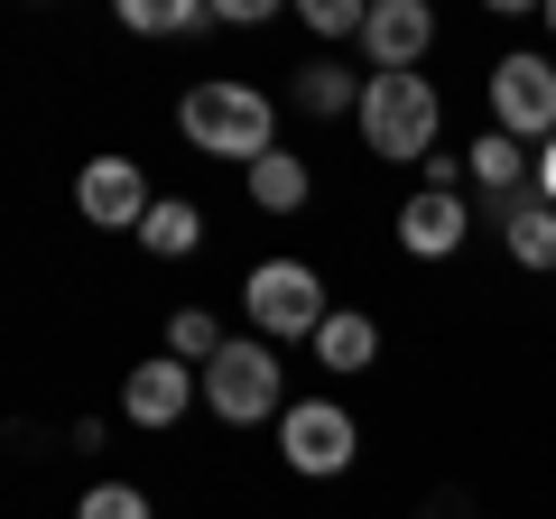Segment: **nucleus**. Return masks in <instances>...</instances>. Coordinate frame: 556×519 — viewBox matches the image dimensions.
<instances>
[{
    "instance_id": "f257e3e1",
    "label": "nucleus",
    "mask_w": 556,
    "mask_h": 519,
    "mask_svg": "<svg viewBox=\"0 0 556 519\" xmlns=\"http://www.w3.org/2000/svg\"><path fill=\"white\" fill-rule=\"evenodd\" d=\"M177 130L195 140V159L260 167V159H269V140H278V112H269L260 84H195V93L177 102Z\"/></svg>"
},
{
    "instance_id": "f03ea898",
    "label": "nucleus",
    "mask_w": 556,
    "mask_h": 519,
    "mask_svg": "<svg viewBox=\"0 0 556 519\" xmlns=\"http://www.w3.org/2000/svg\"><path fill=\"white\" fill-rule=\"evenodd\" d=\"M353 121H362V140H371V159H427L437 121H445V93L427 75H371Z\"/></svg>"
},
{
    "instance_id": "7ed1b4c3",
    "label": "nucleus",
    "mask_w": 556,
    "mask_h": 519,
    "mask_svg": "<svg viewBox=\"0 0 556 519\" xmlns=\"http://www.w3.org/2000/svg\"><path fill=\"white\" fill-rule=\"evenodd\" d=\"M241 306H251V325L269 343H316L325 334V316H334V306H325V279L316 269H306V260H260L251 269V288H241Z\"/></svg>"
},
{
    "instance_id": "20e7f679",
    "label": "nucleus",
    "mask_w": 556,
    "mask_h": 519,
    "mask_svg": "<svg viewBox=\"0 0 556 519\" xmlns=\"http://www.w3.org/2000/svg\"><path fill=\"white\" fill-rule=\"evenodd\" d=\"M204 408H214L223 427H260L278 408V343L251 334V343H223L214 362H204Z\"/></svg>"
},
{
    "instance_id": "39448f33",
    "label": "nucleus",
    "mask_w": 556,
    "mask_h": 519,
    "mask_svg": "<svg viewBox=\"0 0 556 519\" xmlns=\"http://www.w3.org/2000/svg\"><path fill=\"white\" fill-rule=\"evenodd\" d=\"M278 455L298 464L306 482H325V473H353V455H362V427H353V408H343V400H288V408H278Z\"/></svg>"
},
{
    "instance_id": "423d86ee",
    "label": "nucleus",
    "mask_w": 556,
    "mask_h": 519,
    "mask_svg": "<svg viewBox=\"0 0 556 519\" xmlns=\"http://www.w3.org/2000/svg\"><path fill=\"white\" fill-rule=\"evenodd\" d=\"M492 130H510V140H556V65L547 56L510 47V56L492 65Z\"/></svg>"
},
{
    "instance_id": "0eeeda50",
    "label": "nucleus",
    "mask_w": 556,
    "mask_h": 519,
    "mask_svg": "<svg viewBox=\"0 0 556 519\" xmlns=\"http://www.w3.org/2000/svg\"><path fill=\"white\" fill-rule=\"evenodd\" d=\"M427 47H437V10L427 0H371V28H362L371 75H417Z\"/></svg>"
},
{
    "instance_id": "6e6552de",
    "label": "nucleus",
    "mask_w": 556,
    "mask_h": 519,
    "mask_svg": "<svg viewBox=\"0 0 556 519\" xmlns=\"http://www.w3.org/2000/svg\"><path fill=\"white\" fill-rule=\"evenodd\" d=\"M75 204L84 223H102V232H139V223L159 214V195H149V177H139V159H93L75 177Z\"/></svg>"
},
{
    "instance_id": "1a4fd4ad",
    "label": "nucleus",
    "mask_w": 556,
    "mask_h": 519,
    "mask_svg": "<svg viewBox=\"0 0 556 519\" xmlns=\"http://www.w3.org/2000/svg\"><path fill=\"white\" fill-rule=\"evenodd\" d=\"M464 232H473V214H464V195H445V186H417V195L399 204V241H408L417 260H455Z\"/></svg>"
},
{
    "instance_id": "9d476101",
    "label": "nucleus",
    "mask_w": 556,
    "mask_h": 519,
    "mask_svg": "<svg viewBox=\"0 0 556 519\" xmlns=\"http://www.w3.org/2000/svg\"><path fill=\"white\" fill-rule=\"evenodd\" d=\"M121 408H130V427H177L186 408H195V371H186L177 353L139 362V371H130V390H121Z\"/></svg>"
},
{
    "instance_id": "9b49d317",
    "label": "nucleus",
    "mask_w": 556,
    "mask_h": 519,
    "mask_svg": "<svg viewBox=\"0 0 556 519\" xmlns=\"http://www.w3.org/2000/svg\"><path fill=\"white\" fill-rule=\"evenodd\" d=\"M501 241H510L519 269H556V204L547 195H519L510 214H501Z\"/></svg>"
},
{
    "instance_id": "f8f14e48",
    "label": "nucleus",
    "mask_w": 556,
    "mask_h": 519,
    "mask_svg": "<svg viewBox=\"0 0 556 519\" xmlns=\"http://www.w3.org/2000/svg\"><path fill=\"white\" fill-rule=\"evenodd\" d=\"M371 353H380V325L362 316V306H334L325 334H316V362L325 371H371Z\"/></svg>"
},
{
    "instance_id": "ddd939ff",
    "label": "nucleus",
    "mask_w": 556,
    "mask_h": 519,
    "mask_svg": "<svg viewBox=\"0 0 556 519\" xmlns=\"http://www.w3.org/2000/svg\"><path fill=\"white\" fill-rule=\"evenodd\" d=\"M306 186H316V177H306V159H298V149H269V159L251 167V204H260V214H298V204H306Z\"/></svg>"
},
{
    "instance_id": "4468645a",
    "label": "nucleus",
    "mask_w": 556,
    "mask_h": 519,
    "mask_svg": "<svg viewBox=\"0 0 556 519\" xmlns=\"http://www.w3.org/2000/svg\"><path fill=\"white\" fill-rule=\"evenodd\" d=\"M195 241H204V214L186 195H159V214L139 223V251H159V260H186Z\"/></svg>"
},
{
    "instance_id": "2eb2a0df",
    "label": "nucleus",
    "mask_w": 556,
    "mask_h": 519,
    "mask_svg": "<svg viewBox=\"0 0 556 519\" xmlns=\"http://www.w3.org/2000/svg\"><path fill=\"white\" fill-rule=\"evenodd\" d=\"M473 177L492 186V195H510V186H538V159L510 140V130H492V140H473Z\"/></svg>"
},
{
    "instance_id": "dca6fc26",
    "label": "nucleus",
    "mask_w": 556,
    "mask_h": 519,
    "mask_svg": "<svg viewBox=\"0 0 556 519\" xmlns=\"http://www.w3.org/2000/svg\"><path fill=\"white\" fill-rule=\"evenodd\" d=\"M204 20H214L204 0H121V28H139V38H186Z\"/></svg>"
},
{
    "instance_id": "f3484780",
    "label": "nucleus",
    "mask_w": 556,
    "mask_h": 519,
    "mask_svg": "<svg viewBox=\"0 0 556 519\" xmlns=\"http://www.w3.org/2000/svg\"><path fill=\"white\" fill-rule=\"evenodd\" d=\"M167 353L195 371V362H214V353H223V325L204 316V306H177V316H167Z\"/></svg>"
},
{
    "instance_id": "a211bd4d",
    "label": "nucleus",
    "mask_w": 556,
    "mask_h": 519,
    "mask_svg": "<svg viewBox=\"0 0 556 519\" xmlns=\"http://www.w3.org/2000/svg\"><path fill=\"white\" fill-rule=\"evenodd\" d=\"M298 102L306 112H362V93H353L343 65H298Z\"/></svg>"
},
{
    "instance_id": "6ab92c4d",
    "label": "nucleus",
    "mask_w": 556,
    "mask_h": 519,
    "mask_svg": "<svg viewBox=\"0 0 556 519\" xmlns=\"http://www.w3.org/2000/svg\"><path fill=\"white\" fill-rule=\"evenodd\" d=\"M75 519H159V510H149V492H139V482H93Z\"/></svg>"
},
{
    "instance_id": "aec40b11",
    "label": "nucleus",
    "mask_w": 556,
    "mask_h": 519,
    "mask_svg": "<svg viewBox=\"0 0 556 519\" xmlns=\"http://www.w3.org/2000/svg\"><path fill=\"white\" fill-rule=\"evenodd\" d=\"M306 28H316V38H362L371 10H362V0H306Z\"/></svg>"
},
{
    "instance_id": "412c9836",
    "label": "nucleus",
    "mask_w": 556,
    "mask_h": 519,
    "mask_svg": "<svg viewBox=\"0 0 556 519\" xmlns=\"http://www.w3.org/2000/svg\"><path fill=\"white\" fill-rule=\"evenodd\" d=\"M538 195H547V204H556V140H547V149H538Z\"/></svg>"
},
{
    "instance_id": "4be33fe9",
    "label": "nucleus",
    "mask_w": 556,
    "mask_h": 519,
    "mask_svg": "<svg viewBox=\"0 0 556 519\" xmlns=\"http://www.w3.org/2000/svg\"><path fill=\"white\" fill-rule=\"evenodd\" d=\"M547 28H556V0H547Z\"/></svg>"
}]
</instances>
